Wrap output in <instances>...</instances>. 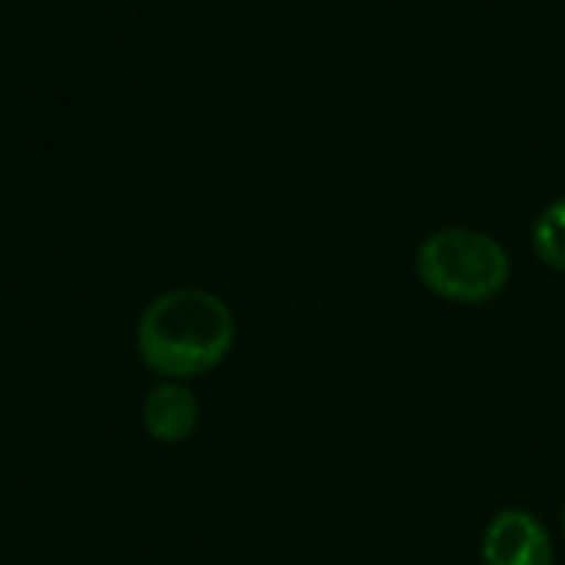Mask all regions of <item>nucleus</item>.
<instances>
[{"label":"nucleus","instance_id":"obj_1","mask_svg":"<svg viewBox=\"0 0 565 565\" xmlns=\"http://www.w3.org/2000/svg\"><path fill=\"white\" fill-rule=\"evenodd\" d=\"M238 341L232 308L205 288H169L136 321V354L159 381H195L228 361Z\"/></svg>","mask_w":565,"mask_h":565},{"label":"nucleus","instance_id":"obj_2","mask_svg":"<svg viewBox=\"0 0 565 565\" xmlns=\"http://www.w3.org/2000/svg\"><path fill=\"white\" fill-rule=\"evenodd\" d=\"M420 285L454 305H487L510 285L513 262L500 238L480 228H437L430 232L414 258Z\"/></svg>","mask_w":565,"mask_h":565},{"label":"nucleus","instance_id":"obj_3","mask_svg":"<svg viewBox=\"0 0 565 565\" xmlns=\"http://www.w3.org/2000/svg\"><path fill=\"white\" fill-rule=\"evenodd\" d=\"M483 565H556V543L530 510H500L480 540Z\"/></svg>","mask_w":565,"mask_h":565},{"label":"nucleus","instance_id":"obj_4","mask_svg":"<svg viewBox=\"0 0 565 565\" xmlns=\"http://www.w3.org/2000/svg\"><path fill=\"white\" fill-rule=\"evenodd\" d=\"M199 420H202V404L185 381H156L139 404L142 434L159 447L189 444L199 430Z\"/></svg>","mask_w":565,"mask_h":565},{"label":"nucleus","instance_id":"obj_5","mask_svg":"<svg viewBox=\"0 0 565 565\" xmlns=\"http://www.w3.org/2000/svg\"><path fill=\"white\" fill-rule=\"evenodd\" d=\"M530 242H533V255L553 268V271H563L565 275V195L553 199L533 222V232H530Z\"/></svg>","mask_w":565,"mask_h":565},{"label":"nucleus","instance_id":"obj_6","mask_svg":"<svg viewBox=\"0 0 565 565\" xmlns=\"http://www.w3.org/2000/svg\"><path fill=\"white\" fill-rule=\"evenodd\" d=\"M559 523H563V533H565V503H563V513H559Z\"/></svg>","mask_w":565,"mask_h":565}]
</instances>
